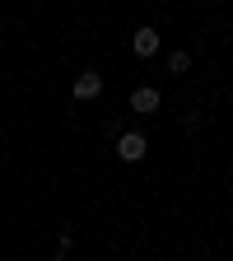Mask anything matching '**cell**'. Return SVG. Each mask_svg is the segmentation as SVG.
Returning a JSON list of instances; mask_svg holds the SVG:
<instances>
[{
	"label": "cell",
	"instance_id": "cell-5",
	"mask_svg": "<svg viewBox=\"0 0 233 261\" xmlns=\"http://www.w3.org/2000/svg\"><path fill=\"white\" fill-rule=\"evenodd\" d=\"M168 70H173V75L191 70V51H173V56H168Z\"/></svg>",
	"mask_w": 233,
	"mask_h": 261
},
{
	"label": "cell",
	"instance_id": "cell-4",
	"mask_svg": "<svg viewBox=\"0 0 233 261\" xmlns=\"http://www.w3.org/2000/svg\"><path fill=\"white\" fill-rule=\"evenodd\" d=\"M159 103H163L159 89H136V93H131V108H136V112H159Z\"/></svg>",
	"mask_w": 233,
	"mask_h": 261
},
{
	"label": "cell",
	"instance_id": "cell-2",
	"mask_svg": "<svg viewBox=\"0 0 233 261\" xmlns=\"http://www.w3.org/2000/svg\"><path fill=\"white\" fill-rule=\"evenodd\" d=\"M131 51H136V56H154V51H159V33H154V28H136Z\"/></svg>",
	"mask_w": 233,
	"mask_h": 261
},
{
	"label": "cell",
	"instance_id": "cell-1",
	"mask_svg": "<svg viewBox=\"0 0 233 261\" xmlns=\"http://www.w3.org/2000/svg\"><path fill=\"white\" fill-rule=\"evenodd\" d=\"M145 149H149V145H145L140 130H126V136L117 140V154H121L126 163H140V159H145Z\"/></svg>",
	"mask_w": 233,
	"mask_h": 261
},
{
	"label": "cell",
	"instance_id": "cell-3",
	"mask_svg": "<svg viewBox=\"0 0 233 261\" xmlns=\"http://www.w3.org/2000/svg\"><path fill=\"white\" fill-rule=\"evenodd\" d=\"M98 93H103V75H98V70H84L75 80V98H98Z\"/></svg>",
	"mask_w": 233,
	"mask_h": 261
}]
</instances>
